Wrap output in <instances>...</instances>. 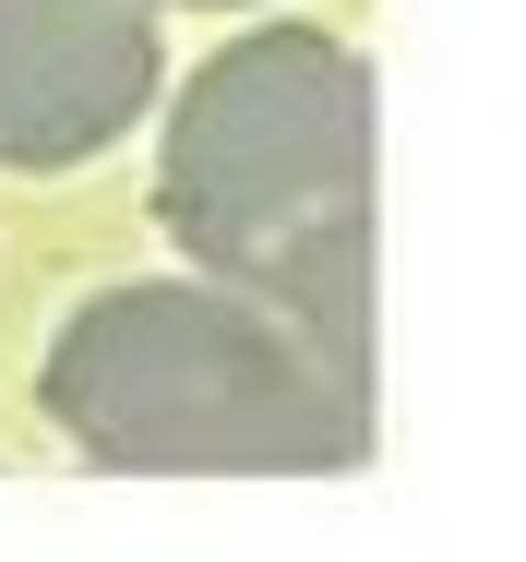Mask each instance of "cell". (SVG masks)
Segmentation results:
<instances>
[{
  "instance_id": "6da1fadb",
  "label": "cell",
  "mask_w": 526,
  "mask_h": 562,
  "mask_svg": "<svg viewBox=\"0 0 526 562\" xmlns=\"http://www.w3.org/2000/svg\"><path fill=\"white\" fill-rule=\"evenodd\" d=\"M156 227L204 288H239L371 371V60L323 24L227 36L168 97Z\"/></svg>"
},
{
  "instance_id": "7a4b0ae2",
  "label": "cell",
  "mask_w": 526,
  "mask_h": 562,
  "mask_svg": "<svg viewBox=\"0 0 526 562\" xmlns=\"http://www.w3.org/2000/svg\"><path fill=\"white\" fill-rule=\"evenodd\" d=\"M36 407L85 467L120 479H335L371 454L359 371L204 276L97 288L48 336Z\"/></svg>"
},
{
  "instance_id": "3957f363",
  "label": "cell",
  "mask_w": 526,
  "mask_h": 562,
  "mask_svg": "<svg viewBox=\"0 0 526 562\" xmlns=\"http://www.w3.org/2000/svg\"><path fill=\"white\" fill-rule=\"evenodd\" d=\"M156 85V0H0V168L108 156Z\"/></svg>"
},
{
  "instance_id": "277c9868",
  "label": "cell",
  "mask_w": 526,
  "mask_h": 562,
  "mask_svg": "<svg viewBox=\"0 0 526 562\" xmlns=\"http://www.w3.org/2000/svg\"><path fill=\"white\" fill-rule=\"evenodd\" d=\"M204 12H227V0H204Z\"/></svg>"
}]
</instances>
